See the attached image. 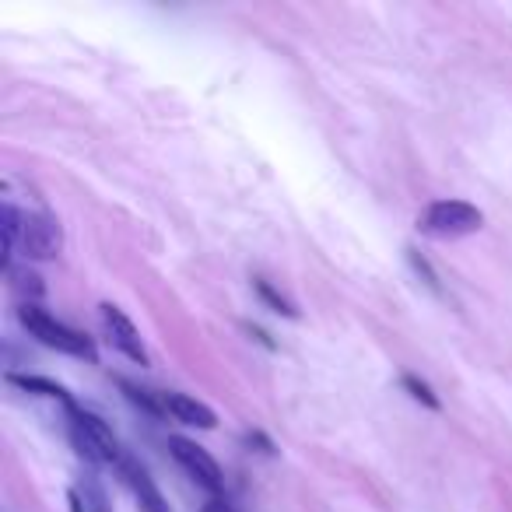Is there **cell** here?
Masks as SVG:
<instances>
[{
  "instance_id": "cell-1",
  "label": "cell",
  "mask_w": 512,
  "mask_h": 512,
  "mask_svg": "<svg viewBox=\"0 0 512 512\" xmlns=\"http://www.w3.org/2000/svg\"><path fill=\"white\" fill-rule=\"evenodd\" d=\"M18 323L29 330V337H36V341L46 344V348L64 351V355H71V358H85V362H99V351H95V344L88 341L85 334L71 330L67 323L53 320L46 309L22 302V309H18Z\"/></svg>"
},
{
  "instance_id": "cell-2",
  "label": "cell",
  "mask_w": 512,
  "mask_h": 512,
  "mask_svg": "<svg viewBox=\"0 0 512 512\" xmlns=\"http://www.w3.org/2000/svg\"><path fill=\"white\" fill-rule=\"evenodd\" d=\"M484 225V214L467 200H432L425 211L418 214V232L428 239H460V235H474Z\"/></svg>"
},
{
  "instance_id": "cell-3",
  "label": "cell",
  "mask_w": 512,
  "mask_h": 512,
  "mask_svg": "<svg viewBox=\"0 0 512 512\" xmlns=\"http://www.w3.org/2000/svg\"><path fill=\"white\" fill-rule=\"evenodd\" d=\"M67 418H71V442L88 463H116L120 467L123 453L120 442H116L113 428L99 418V414L85 411V407L71 404L67 407Z\"/></svg>"
},
{
  "instance_id": "cell-4",
  "label": "cell",
  "mask_w": 512,
  "mask_h": 512,
  "mask_svg": "<svg viewBox=\"0 0 512 512\" xmlns=\"http://www.w3.org/2000/svg\"><path fill=\"white\" fill-rule=\"evenodd\" d=\"M169 449H172V456H176L179 467H183L186 474H190L193 481L200 484V488L221 491V484H225V474H221L218 460H214V456L207 453L204 446H197V442L183 439V435H172V439H169Z\"/></svg>"
},
{
  "instance_id": "cell-5",
  "label": "cell",
  "mask_w": 512,
  "mask_h": 512,
  "mask_svg": "<svg viewBox=\"0 0 512 512\" xmlns=\"http://www.w3.org/2000/svg\"><path fill=\"white\" fill-rule=\"evenodd\" d=\"M99 320H102V330H106L109 344H113L120 355H127L130 362H137V365H148V348H144L141 334H137V327L127 320V313H123L120 306H113V302H102Z\"/></svg>"
},
{
  "instance_id": "cell-6",
  "label": "cell",
  "mask_w": 512,
  "mask_h": 512,
  "mask_svg": "<svg viewBox=\"0 0 512 512\" xmlns=\"http://www.w3.org/2000/svg\"><path fill=\"white\" fill-rule=\"evenodd\" d=\"M64 246V228L53 214H25L22 253L29 260H53Z\"/></svg>"
},
{
  "instance_id": "cell-7",
  "label": "cell",
  "mask_w": 512,
  "mask_h": 512,
  "mask_svg": "<svg viewBox=\"0 0 512 512\" xmlns=\"http://www.w3.org/2000/svg\"><path fill=\"white\" fill-rule=\"evenodd\" d=\"M120 474H123V481H127V488L134 491V498H137V505H141V512H172L169 502H165V495L158 491L155 477H151L148 470H144L137 460L123 456V460H120Z\"/></svg>"
},
{
  "instance_id": "cell-8",
  "label": "cell",
  "mask_w": 512,
  "mask_h": 512,
  "mask_svg": "<svg viewBox=\"0 0 512 512\" xmlns=\"http://www.w3.org/2000/svg\"><path fill=\"white\" fill-rule=\"evenodd\" d=\"M158 397H162L165 414H172V418L183 421V425L204 428V432H211V428H218V414H214L211 407L204 404V400L186 397V393H158Z\"/></svg>"
},
{
  "instance_id": "cell-9",
  "label": "cell",
  "mask_w": 512,
  "mask_h": 512,
  "mask_svg": "<svg viewBox=\"0 0 512 512\" xmlns=\"http://www.w3.org/2000/svg\"><path fill=\"white\" fill-rule=\"evenodd\" d=\"M8 383H11V386H18V390H25V393H36V397L64 400L67 407L74 404L71 393H67L60 383H53V379H43V376H18V372H8Z\"/></svg>"
},
{
  "instance_id": "cell-10",
  "label": "cell",
  "mask_w": 512,
  "mask_h": 512,
  "mask_svg": "<svg viewBox=\"0 0 512 512\" xmlns=\"http://www.w3.org/2000/svg\"><path fill=\"white\" fill-rule=\"evenodd\" d=\"M0 225H4V260H11V253L22 249V235H25V214L15 204L0 207Z\"/></svg>"
},
{
  "instance_id": "cell-11",
  "label": "cell",
  "mask_w": 512,
  "mask_h": 512,
  "mask_svg": "<svg viewBox=\"0 0 512 512\" xmlns=\"http://www.w3.org/2000/svg\"><path fill=\"white\" fill-rule=\"evenodd\" d=\"M8 274H11V288H15L29 306H36V299H43L46 285L36 271H29V267H8Z\"/></svg>"
},
{
  "instance_id": "cell-12",
  "label": "cell",
  "mask_w": 512,
  "mask_h": 512,
  "mask_svg": "<svg viewBox=\"0 0 512 512\" xmlns=\"http://www.w3.org/2000/svg\"><path fill=\"white\" fill-rule=\"evenodd\" d=\"M253 292L260 295V302H264L271 313H278V316H288V320H299V309L292 306V302L285 299V295L278 292V288L271 285V281H264V278H253Z\"/></svg>"
},
{
  "instance_id": "cell-13",
  "label": "cell",
  "mask_w": 512,
  "mask_h": 512,
  "mask_svg": "<svg viewBox=\"0 0 512 512\" xmlns=\"http://www.w3.org/2000/svg\"><path fill=\"white\" fill-rule=\"evenodd\" d=\"M81 495V502H85L88 512H113V502H109L106 488H102V481L95 474H85L81 477V484L74 488Z\"/></svg>"
},
{
  "instance_id": "cell-14",
  "label": "cell",
  "mask_w": 512,
  "mask_h": 512,
  "mask_svg": "<svg viewBox=\"0 0 512 512\" xmlns=\"http://www.w3.org/2000/svg\"><path fill=\"white\" fill-rule=\"evenodd\" d=\"M120 390L127 393V400H130V404H134V407H141V411H144V414H151V418H162V414H165L162 397H158V393L141 390V386L127 383V379H120Z\"/></svg>"
},
{
  "instance_id": "cell-15",
  "label": "cell",
  "mask_w": 512,
  "mask_h": 512,
  "mask_svg": "<svg viewBox=\"0 0 512 512\" xmlns=\"http://www.w3.org/2000/svg\"><path fill=\"white\" fill-rule=\"evenodd\" d=\"M400 386H404L407 393H411V400H418L421 407H428V411H442V400L435 397V390L425 383V379H418V376H400Z\"/></svg>"
},
{
  "instance_id": "cell-16",
  "label": "cell",
  "mask_w": 512,
  "mask_h": 512,
  "mask_svg": "<svg viewBox=\"0 0 512 512\" xmlns=\"http://www.w3.org/2000/svg\"><path fill=\"white\" fill-rule=\"evenodd\" d=\"M407 260H411V267H414V271H418V278L425 281V285L432 288V292H439V278H435V271H432V267H428L425 256H421L418 249H407Z\"/></svg>"
},
{
  "instance_id": "cell-17",
  "label": "cell",
  "mask_w": 512,
  "mask_h": 512,
  "mask_svg": "<svg viewBox=\"0 0 512 512\" xmlns=\"http://www.w3.org/2000/svg\"><path fill=\"white\" fill-rule=\"evenodd\" d=\"M246 446L253 449L256 446V453H264V456H274L278 449H274V442L267 439L264 432H246Z\"/></svg>"
},
{
  "instance_id": "cell-18",
  "label": "cell",
  "mask_w": 512,
  "mask_h": 512,
  "mask_svg": "<svg viewBox=\"0 0 512 512\" xmlns=\"http://www.w3.org/2000/svg\"><path fill=\"white\" fill-rule=\"evenodd\" d=\"M242 330H246V334H249V337H253V341H256V344H264V348H267V351H274V348H278V344H274V341H271V334H267V330L253 327V323H242Z\"/></svg>"
},
{
  "instance_id": "cell-19",
  "label": "cell",
  "mask_w": 512,
  "mask_h": 512,
  "mask_svg": "<svg viewBox=\"0 0 512 512\" xmlns=\"http://www.w3.org/2000/svg\"><path fill=\"white\" fill-rule=\"evenodd\" d=\"M200 512H235V505H228L225 498H211V502H204Z\"/></svg>"
},
{
  "instance_id": "cell-20",
  "label": "cell",
  "mask_w": 512,
  "mask_h": 512,
  "mask_svg": "<svg viewBox=\"0 0 512 512\" xmlns=\"http://www.w3.org/2000/svg\"><path fill=\"white\" fill-rule=\"evenodd\" d=\"M67 505H71V512H88L85 509V502H81V495H78V491H67Z\"/></svg>"
}]
</instances>
